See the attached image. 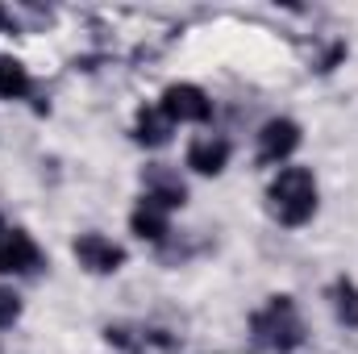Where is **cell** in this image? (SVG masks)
<instances>
[{"mask_svg": "<svg viewBox=\"0 0 358 354\" xmlns=\"http://www.w3.org/2000/svg\"><path fill=\"white\" fill-rule=\"evenodd\" d=\"M300 146V125L292 117H271L259 129V163H287Z\"/></svg>", "mask_w": 358, "mask_h": 354, "instance_id": "obj_6", "label": "cell"}, {"mask_svg": "<svg viewBox=\"0 0 358 354\" xmlns=\"http://www.w3.org/2000/svg\"><path fill=\"white\" fill-rule=\"evenodd\" d=\"M159 108L171 117V125H200V121L213 117V100H208V92L196 88V84H171V88L163 92Z\"/></svg>", "mask_w": 358, "mask_h": 354, "instance_id": "obj_3", "label": "cell"}, {"mask_svg": "<svg viewBox=\"0 0 358 354\" xmlns=\"http://www.w3.org/2000/svg\"><path fill=\"white\" fill-rule=\"evenodd\" d=\"M4 21H8V17H4V8H0V25H4Z\"/></svg>", "mask_w": 358, "mask_h": 354, "instance_id": "obj_14", "label": "cell"}, {"mask_svg": "<svg viewBox=\"0 0 358 354\" xmlns=\"http://www.w3.org/2000/svg\"><path fill=\"white\" fill-rule=\"evenodd\" d=\"M171 117L159 108V104H150V108H142L138 113V121H134V142L138 146H150V150H159V146H167L171 142Z\"/></svg>", "mask_w": 358, "mask_h": 354, "instance_id": "obj_10", "label": "cell"}, {"mask_svg": "<svg viewBox=\"0 0 358 354\" xmlns=\"http://www.w3.org/2000/svg\"><path fill=\"white\" fill-rule=\"evenodd\" d=\"M25 92H29V71L13 55H0V100H21Z\"/></svg>", "mask_w": 358, "mask_h": 354, "instance_id": "obj_12", "label": "cell"}, {"mask_svg": "<svg viewBox=\"0 0 358 354\" xmlns=\"http://www.w3.org/2000/svg\"><path fill=\"white\" fill-rule=\"evenodd\" d=\"M267 208L279 225H304L317 213V179L308 167H279L267 183Z\"/></svg>", "mask_w": 358, "mask_h": 354, "instance_id": "obj_1", "label": "cell"}, {"mask_svg": "<svg viewBox=\"0 0 358 354\" xmlns=\"http://www.w3.org/2000/svg\"><path fill=\"white\" fill-rule=\"evenodd\" d=\"M129 229H134L142 242H163L167 229H171V213H167L163 204H155L150 196H142L138 208L129 213Z\"/></svg>", "mask_w": 358, "mask_h": 354, "instance_id": "obj_9", "label": "cell"}, {"mask_svg": "<svg viewBox=\"0 0 358 354\" xmlns=\"http://www.w3.org/2000/svg\"><path fill=\"white\" fill-rule=\"evenodd\" d=\"M17 317H21V296H17L13 288H4V283H0V330L17 325Z\"/></svg>", "mask_w": 358, "mask_h": 354, "instance_id": "obj_13", "label": "cell"}, {"mask_svg": "<svg viewBox=\"0 0 358 354\" xmlns=\"http://www.w3.org/2000/svg\"><path fill=\"white\" fill-rule=\"evenodd\" d=\"M71 250H76V263L92 271V275H113V271L125 267V250L104 234H80Z\"/></svg>", "mask_w": 358, "mask_h": 354, "instance_id": "obj_4", "label": "cell"}, {"mask_svg": "<svg viewBox=\"0 0 358 354\" xmlns=\"http://www.w3.org/2000/svg\"><path fill=\"white\" fill-rule=\"evenodd\" d=\"M142 183H146V196H150L155 204H163L167 213L187 204V187H183V179H179L171 167H146Z\"/></svg>", "mask_w": 358, "mask_h": 354, "instance_id": "obj_8", "label": "cell"}, {"mask_svg": "<svg viewBox=\"0 0 358 354\" xmlns=\"http://www.w3.org/2000/svg\"><path fill=\"white\" fill-rule=\"evenodd\" d=\"M187 167H192L196 176H221V171L229 167V142H225V138H213V134L192 138V146H187Z\"/></svg>", "mask_w": 358, "mask_h": 354, "instance_id": "obj_7", "label": "cell"}, {"mask_svg": "<svg viewBox=\"0 0 358 354\" xmlns=\"http://www.w3.org/2000/svg\"><path fill=\"white\" fill-rule=\"evenodd\" d=\"M329 300H334V317L346 325V330H358V283L355 279H338L334 283V292H329Z\"/></svg>", "mask_w": 358, "mask_h": 354, "instance_id": "obj_11", "label": "cell"}, {"mask_svg": "<svg viewBox=\"0 0 358 354\" xmlns=\"http://www.w3.org/2000/svg\"><path fill=\"white\" fill-rule=\"evenodd\" d=\"M42 267V250L25 229H0V275H34Z\"/></svg>", "mask_w": 358, "mask_h": 354, "instance_id": "obj_5", "label": "cell"}, {"mask_svg": "<svg viewBox=\"0 0 358 354\" xmlns=\"http://www.w3.org/2000/svg\"><path fill=\"white\" fill-rule=\"evenodd\" d=\"M255 338L279 354L296 351L304 342V325H300V313H296L292 296H271L267 309L255 313Z\"/></svg>", "mask_w": 358, "mask_h": 354, "instance_id": "obj_2", "label": "cell"}]
</instances>
